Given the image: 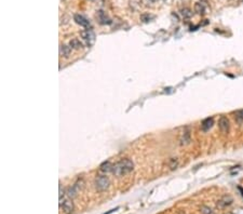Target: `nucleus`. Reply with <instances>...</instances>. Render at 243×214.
I'll return each mask as SVG.
<instances>
[{"instance_id": "1", "label": "nucleus", "mask_w": 243, "mask_h": 214, "mask_svg": "<svg viewBox=\"0 0 243 214\" xmlns=\"http://www.w3.org/2000/svg\"><path fill=\"white\" fill-rule=\"evenodd\" d=\"M134 169V163L131 159H122L120 161H118L116 164H114V168H113V173L118 177H121V176H125L128 175L129 173L133 171Z\"/></svg>"}, {"instance_id": "2", "label": "nucleus", "mask_w": 243, "mask_h": 214, "mask_svg": "<svg viewBox=\"0 0 243 214\" xmlns=\"http://www.w3.org/2000/svg\"><path fill=\"white\" fill-rule=\"evenodd\" d=\"M94 186H95L96 190L99 191V193L106 191L109 188V186H110V181H109L108 176H106V175H99L94 181Z\"/></svg>"}, {"instance_id": "3", "label": "nucleus", "mask_w": 243, "mask_h": 214, "mask_svg": "<svg viewBox=\"0 0 243 214\" xmlns=\"http://www.w3.org/2000/svg\"><path fill=\"white\" fill-rule=\"evenodd\" d=\"M83 185H84L83 179H78L74 185H71L70 187H68V189L66 191L67 196L69 197V198H75V197L78 195V193L83 188Z\"/></svg>"}, {"instance_id": "4", "label": "nucleus", "mask_w": 243, "mask_h": 214, "mask_svg": "<svg viewBox=\"0 0 243 214\" xmlns=\"http://www.w3.org/2000/svg\"><path fill=\"white\" fill-rule=\"evenodd\" d=\"M80 36H81V38L83 39L84 41H86V43L87 45H92L94 43V41H95V34L93 33V31L91 30V29H87V30H82L81 33H80Z\"/></svg>"}, {"instance_id": "5", "label": "nucleus", "mask_w": 243, "mask_h": 214, "mask_svg": "<svg viewBox=\"0 0 243 214\" xmlns=\"http://www.w3.org/2000/svg\"><path fill=\"white\" fill-rule=\"evenodd\" d=\"M232 202H233L232 197L229 196V195H225V196H223L222 198L218 199L216 206H217V208H219V209H224V208H227V206H231Z\"/></svg>"}, {"instance_id": "6", "label": "nucleus", "mask_w": 243, "mask_h": 214, "mask_svg": "<svg viewBox=\"0 0 243 214\" xmlns=\"http://www.w3.org/2000/svg\"><path fill=\"white\" fill-rule=\"evenodd\" d=\"M60 206L62 208L63 212L65 214H71L72 211H74V202L71 201V198H68L63 200L62 202L60 203Z\"/></svg>"}, {"instance_id": "7", "label": "nucleus", "mask_w": 243, "mask_h": 214, "mask_svg": "<svg viewBox=\"0 0 243 214\" xmlns=\"http://www.w3.org/2000/svg\"><path fill=\"white\" fill-rule=\"evenodd\" d=\"M190 142H191L190 129L186 128V129H184V131L181 133V136H179V144L185 146V145H188Z\"/></svg>"}, {"instance_id": "8", "label": "nucleus", "mask_w": 243, "mask_h": 214, "mask_svg": "<svg viewBox=\"0 0 243 214\" xmlns=\"http://www.w3.org/2000/svg\"><path fill=\"white\" fill-rule=\"evenodd\" d=\"M218 128H219V130L222 131V133H224V134L228 133V131H229V128H230L229 119H228L227 117H225V116L220 117L219 120H218Z\"/></svg>"}, {"instance_id": "9", "label": "nucleus", "mask_w": 243, "mask_h": 214, "mask_svg": "<svg viewBox=\"0 0 243 214\" xmlns=\"http://www.w3.org/2000/svg\"><path fill=\"white\" fill-rule=\"evenodd\" d=\"M74 19H75V22H76L78 25L82 26V27L87 28V29H91V27H92L91 23H90L89 19H86L83 15H81V14H75Z\"/></svg>"}, {"instance_id": "10", "label": "nucleus", "mask_w": 243, "mask_h": 214, "mask_svg": "<svg viewBox=\"0 0 243 214\" xmlns=\"http://www.w3.org/2000/svg\"><path fill=\"white\" fill-rule=\"evenodd\" d=\"M213 125H214V119L212 117H208V118H205L202 122H201V129H202L203 132H208V131L213 126Z\"/></svg>"}, {"instance_id": "11", "label": "nucleus", "mask_w": 243, "mask_h": 214, "mask_svg": "<svg viewBox=\"0 0 243 214\" xmlns=\"http://www.w3.org/2000/svg\"><path fill=\"white\" fill-rule=\"evenodd\" d=\"M97 19H98L99 23L103 24V25H108V24L111 23L110 19L108 18V16L106 15V13L104 11H102V10H99L98 12H97Z\"/></svg>"}, {"instance_id": "12", "label": "nucleus", "mask_w": 243, "mask_h": 214, "mask_svg": "<svg viewBox=\"0 0 243 214\" xmlns=\"http://www.w3.org/2000/svg\"><path fill=\"white\" fill-rule=\"evenodd\" d=\"M71 53V48L70 45H60V55L63 57H68Z\"/></svg>"}, {"instance_id": "13", "label": "nucleus", "mask_w": 243, "mask_h": 214, "mask_svg": "<svg viewBox=\"0 0 243 214\" xmlns=\"http://www.w3.org/2000/svg\"><path fill=\"white\" fill-rule=\"evenodd\" d=\"M113 168L114 165L110 163L109 161H105L103 162L101 165H99V170L104 173H108V172H113Z\"/></svg>"}, {"instance_id": "14", "label": "nucleus", "mask_w": 243, "mask_h": 214, "mask_svg": "<svg viewBox=\"0 0 243 214\" xmlns=\"http://www.w3.org/2000/svg\"><path fill=\"white\" fill-rule=\"evenodd\" d=\"M69 45H70V48L75 49V50H79V49L83 48V45H82V42L79 40V39H77V38L71 39V40L69 41Z\"/></svg>"}, {"instance_id": "15", "label": "nucleus", "mask_w": 243, "mask_h": 214, "mask_svg": "<svg viewBox=\"0 0 243 214\" xmlns=\"http://www.w3.org/2000/svg\"><path fill=\"white\" fill-rule=\"evenodd\" d=\"M194 11L198 14H200V15H203L205 13V6H204L202 2H197L194 4Z\"/></svg>"}, {"instance_id": "16", "label": "nucleus", "mask_w": 243, "mask_h": 214, "mask_svg": "<svg viewBox=\"0 0 243 214\" xmlns=\"http://www.w3.org/2000/svg\"><path fill=\"white\" fill-rule=\"evenodd\" d=\"M155 19V15H152V14H149V13H144L140 15V19H142L144 23H148V22H150L151 19Z\"/></svg>"}, {"instance_id": "17", "label": "nucleus", "mask_w": 243, "mask_h": 214, "mask_svg": "<svg viewBox=\"0 0 243 214\" xmlns=\"http://www.w3.org/2000/svg\"><path fill=\"white\" fill-rule=\"evenodd\" d=\"M181 14L183 15L184 19H190L191 16H193V12H191V10L188 8H184L181 11Z\"/></svg>"}, {"instance_id": "18", "label": "nucleus", "mask_w": 243, "mask_h": 214, "mask_svg": "<svg viewBox=\"0 0 243 214\" xmlns=\"http://www.w3.org/2000/svg\"><path fill=\"white\" fill-rule=\"evenodd\" d=\"M177 165H178V160H177V158H171L169 161V167L171 170H174L177 168Z\"/></svg>"}, {"instance_id": "19", "label": "nucleus", "mask_w": 243, "mask_h": 214, "mask_svg": "<svg viewBox=\"0 0 243 214\" xmlns=\"http://www.w3.org/2000/svg\"><path fill=\"white\" fill-rule=\"evenodd\" d=\"M200 211H201V213H202V214H215L212 209L209 208V206H201Z\"/></svg>"}, {"instance_id": "20", "label": "nucleus", "mask_w": 243, "mask_h": 214, "mask_svg": "<svg viewBox=\"0 0 243 214\" xmlns=\"http://www.w3.org/2000/svg\"><path fill=\"white\" fill-rule=\"evenodd\" d=\"M235 119L239 121L240 123H243V109H240V110L235 111Z\"/></svg>"}, {"instance_id": "21", "label": "nucleus", "mask_w": 243, "mask_h": 214, "mask_svg": "<svg viewBox=\"0 0 243 214\" xmlns=\"http://www.w3.org/2000/svg\"><path fill=\"white\" fill-rule=\"evenodd\" d=\"M63 196H64V189H63V185L60 183V194H58V198H60V203L62 202Z\"/></svg>"}, {"instance_id": "22", "label": "nucleus", "mask_w": 243, "mask_h": 214, "mask_svg": "<svg viewBox=\"0 0 243 214\" xmlns=\"http://www.w3.org/2000/svg\"><path fill=\"white\" fill-rule=\"evenodd\" d=\"M117 210H118V208H116V209H113V210H110V211H109V212H107V213H105V214H110V213H113L114 211H117Z\"/></svg>"}, {"instance_id": "23", "label": "nucleus", "mask_w": 243, "mask_h": 214, "mask_svg": "<svg viewBox=\"0 0 243 214\" xmlns=\"http://www.w3.org/2000/svg\"><path fill=\"white\" fill-rule=\"evenodd\" d=\"M238 189H239V190H240V193H241L242 197H243V188H242V187H238Z\"/></svg>"}, {"instance_id": "24", "label": "nucleus", "mask_w": 243, "mask_h": 214, "mask_svg": "<svg viewBox=\"0 0 243 214\" xmlns=\"http://www.w3.org/2000/svg\"><path fill=\"white\" fill-rule=\"evenodd\" d=\"M149 1H151V2H157L158 0H149Z\"/></svg>"}]
</instances>
